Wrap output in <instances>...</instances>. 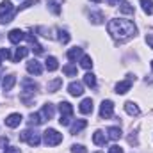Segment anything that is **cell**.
<instances>
[{
  "label": "cell",
  "mask_w": 153,
  "mask_h": 153,
  "mask_svg": "<svg viewBox=\"0 0 153 153\" xmlns=\"http://www.w3.org/2000/svg\"><path fill=\"white\" fill-rule=\"evenodd\" d=\"M29 53V48H25V46H20V48H16V53H14V57H13V61L14 62H20L25 55Z\"/></svg>",
  "instance_id": "cell-22"
},
{
  "label": "cell",
  "mask_w": 153,
  "mask_h": 153,
  "mask_svg": "<svg viewBox=\"0 0 153 153\" xmlns=\"http://www.w3.org/2000/svg\"><path fill=\"white\" fill-rule=\"evenodd\" d=\"M62 73L66 76H76V66L75 64H66L62 68Z\"/></svg>",
  "instance_id": "cell-25"
},
{
  "label": "cell",
  "mask_w": 153,
  "mask_h": 153,
  "mask_svg": "<svg viewBox=\"0 0 153 153\" xmlns=\"http://www.w3.org/2000/svg\"><path fill=\"white\" fill-rule=\"evenodd\" d=\"M59 41H61L62 45H66V43L70 41V34H68L66 30H59Z\"/></svg>",
  "instance_id": "cell-32"
},
{
  "label": "cell",
  "mask_w": 153,
  "mask_h": 153,
  "mask_svg": "<svg viewBox=\"0 0 153 153\" xmlns=\"http://www.w3.org/2000/svg\"><path fill=\"white\" fill-rule=\"evenodd\" d=\"M107 134H109L107 137L112 139V141H117V139L123 135V134H121V128H117V126H111V128H107Z\"/></svg>",
  "instance_id": "cell-20"
},
{
  "label": "cell",
  "mask_w": 153,
  "mask_h": 153,
  "mask_svg": "<svg viewBox=\"0 0 153 153\" xmlns=\"http://www.w3.org/2000/svg\"><path fill=\"white\" fill-rule=\"evenodd\" d=\"M48 5H50V9H52L53 14H59V13H61V7H59V4H57L55 0H48Z\"/></svg>",
  "instance_id": "cell-31"
},
{
  "label": "cell",
  "mask_w": 153,
  "mask_h": 153,
  "mask_svg": "<svg viewBox=\"0 0 153 153\" xmlns=\"http://www.w3.org/2000/svg\"><path fill=\"white\" fill-rule=\"evenodd\" d=\"M22 114H18V112H13V114H9L5 117V125L9 126V128H16V126H20V123H22Z\"/></svg>",
  "instance_id": "cell-9"
},
{
  "label": "cell",
  "mask_w": 153,
  "mask_h": 153,
  "mask_svg": "<svg viewBox=\"0 0 153 153\" xmlns=\"http://www.w3.org/2000/svg\"><path fill=\"white\" fill-rule=\"evenodd\" d=\"M152 70H153V61H152Z\"/></svg>",
  "instance_id": "cell-42"
},
{
  "label": "cell",
  "mask_w": 153,
  "mask_h": 153,
  "mask_svg": "<svg viewBox=\"0 0 153 153\" xmlns=\"http://www.w3.org/2000/svg\"><path fill=\"white\" fill-rule=\"evenodd\" d=\"M80 64H82V68H85V70H91V68H93V59H91L89 55H82V59H80Z\"/></svg>",
  "instance_id": "cell-29"
},
{
  "label": "cell",
  "mask_w": 153,
  "mask_h": 153,
  "mask_svg": "<svg viewBox=\"0 0 153 153\" xmlns=\"http://www.w3.org/2000/svg\"><path fill=\"white\" fill-rule=\"evenodd\" d=\"M130 87H132V76L126 78V80H123V82H119V84L116 85V93H117V94H125V93L130 91Z\"/></svg>",
  "instance_id": "cell-10"
},
{
  "label": "cell",
  "mask_w": 153,
  "mask_h": 153,
  "mask_svg": "<svg viewBox=\"0 0 153 153\" xmlns=\"http://www.w3.org/2000/svg\"><path fill=\"white\" fill-rule=\"evenodd\" d=\"M89 20H91V22H93L94 25H100V23H103L105 16H103V13L96 11V13H91V14H89Z\"/></svg>",
  "instance_id": "cell-21"
},
{
  "label": "cell",
  "mask_w": 153,
  "mask_h": 153,
  "mask_svg": "<svg viewBox=\"0 0 153 153\" xmlns=\"http://www.w3.org/2000/svg\"><path fill=\"white\" fill-rule=\"evenodd\" d=\"M125 111H126L130 116H139V114H141L139 107H137L134 102H126V103H125Z\"/></svg>",
  "instance_id": "cell-18"
},
{
  "label": "cell",
  "mask_w": 153,
  "mask_h": 153,
  "mask_svg": "<svg viewBox=\"0 0 153 153\" xmlns=\"http://www.w3.org/2000/svg\"><path fill=\"white\" fill-rule=\"evenodd\" d=\"M91 2H94V4H100V2H102V0H91Z\"/></svg>",
  "instance_id": "cell-41"
},
{
  "label": "cell",
  "mask_w": 153,
  "mask_h": 153,
  "mask_svg": "<svg viewBox=\"0 0 153 153\" xmlns=\"http://www.w3.org/2000/svg\"><path fill=\"white\" fill-rule=\"evenodd\" d=\"M27 71H29L30 75H41V73H43V66H41L39 61L30 59V61L27 62Z\"/></svg>",
  "instance_id": "cell-8"
},
{
  "label": "cell",
  "mask_w": 153,
  "mask_h": 153,
  "mask_svg": "<svg viewBox=\"0 0 153 153\" xmlns=\"http://www.w3.org/2000/svg\"><path fill=\"white\" fill-rule=\"evenodd\" d=\"M119 11H121L123 14H134V7H132L128 2H123V4L119 5Z\"/></svg>",
  "instance_id": "cell-30"
},
{
  "label": "cell",
  "mask_w": 153,
  "mask_h": 153,
  "mask_svg": "<svg viewBox=\"0 0 153 153\" xmlns=\"http://www.w3.org/2000/svg\"><path fill=\"white\" fill-rule=\"evenodd\" d=\"M20 139L22 141H25V143H29L32 148H36V146H39V143H41V135H39L36 130H23L22 134H20Z\"/></svg>",
  "instance_id": "cell-5"
},
{
  "label": "cell",
  "mask_w": 153,
  "mask_h": 153,
  "mask_svg": "<svg viewBox=\"0 0 153 153\" xmlns=\"http://www.w3.org/2000/svg\"><path fill=\"white\" fill-rule=\"evenodd\" d=\"M146 43L150 45V48H153V32H150V34L146 36Z\"/></svg>",
  "instance_id": "cell-37"
},
{
  "label": "cell",
  "mask_w": 153,
  "mask_h": 153,
  "mask_svg": "<svg viewBox=\"0 0 153 153\" xmlns=\"http://www.w3.org/2000/svg\"><path fill=\"white\" fill-rule=\"evenodd\" d=\"M71 153H87V150L82 144H73L71 146Z\"/></svg>",
  "instance_id": "cell-33"
},
{
  "label": "cell",
  "mask_w": 153,
  "mask_h": 153,
  "mask_svg": "<svg viewBox=\"0 0 153 153\" xmlns=\"http://www.w3.org/2000/svg\"><path fill=\"white\" fill-rule=\"evenodd\" d=\"M43 123V117H41V114H30L29 116V125L30 126H36V125H41Z\"/></svg>",
  "instance_id": "cell-28"
},
{
  "label": "cell",
  "mask_w": 153,
  "mask_h": 153,
  "mask_svg": "<svg viewBox=\"0 0 153 153\" xmlns=\"http://www.w3.org/2000/svg\"><path fill=\"white\" fill-rule=\"evenodd\" d=\"M11 53H9V48H0V59H9Z\"/></svg>",
  "instance_id": "cell-35"
},
{
  "label": "cell",
  "mask_w": 153,
  "mask_h": 153,
  "mask_svg": "<svg viewBox=\"0 0 153 153\" xmlns=\"http://www.w3.org/2000/svg\"><path fill=\"white\" fill-rule=\"evenodd\" d=\"M14 84H16V75H7L4 76V82H2V87H4V91H11L13 87H14Z\"/></svg>",
  "instance_id": "cell-15"
},
{
  "label": "cell",
  "mask_w": 153,
  "mask_h": 153,
  "mask_svg": "<svg viewBox=\"0 0 153 153\" xmlns=\"http://www.w3.org/2000/svg\"><path fill=\"white\" fill-rule=\"evenodd\" d=\"M68 59H70L71 62H76L78 59H82V48H78V46L71 48V50L68 52Z\"/></svg>",
  "instance_id": "cell-17"
},
{
  "label": "cell",
  "mask_w": 153,
  "mask_h": 153,
  "mask_svg": "<svg viewBox=\"0 0 153 153\" xmlns=\"http://www.w3.org/2000/svg\"><path fill=\"white\" fill-rule=\"evenodd\" d=\"M59 111H61L59 123H61L62 126H70V125H71V119H73V107H71V103L61 102V103H59Z\"/></svg>",
  "instance_id": "cell-2"
},
{
  "label": "cell",
  "mask_w": 153,
  "mask_h": 153,
  "mask_svg": "<svg viewBox=\"0 0 153 153\" xmlns=\"http://www.w3.org/2000/svg\"><path fill=\"white\" fill-rule=\"evenodd\" d=\"M112 114H114V103L111 100H103L100 105V117L107 119V117H112Z\"/></svg>",
  "instance_id": "cell-7"
},
{
  "label": "cell",
  "mask_w": 153,
  "mask_h": 153,
  "mask_svg": "<svg viewBox=\"0 0 153 153\" xmlns=\"http://www.w3.org/2000/svg\"><path fill=\"white\" fill-rule=\"evenodd\" d=\"M105 2H107L109 5H116V4H119L121 0H105Z\"/></svg>",
  "instance_id": "cell-40"
},
{
  "label": "cell",
  "mask_w": 153,
  "mask_h": 153,
  "mask_svg": "<svg viewBox=\"0 0 153 153\" xmlns=\"http://www.w3.org/2000/svg\"><path fill=\"white\" fill-rule=\"evenodd\" d=\"M7 143H9V141H7V137H0V148H5V146H7Z\"/></svg>",
  "instance_id": "cell-39"
},
{
  "label": "cell",
  "mask_w": 153,
  "mask_h": 153,
  "mask_svg": "<svg viewBox=\"0 0 153 153\" xmlns=\"http://www.w3.org/2000/svg\"><path fill=\"white\" fill-rule=\"evenodd\" d=\"M53 112H55V109H53V105L52 103H46V105H43V109H41V117H43V121H46V119H52L53 117Z\"/></svg>",
  "instance_id": "cell-13"
},
{
  "label": "cell",
  "mask_w": 153,
  "mask_h": 153,
  "mask_svg": "<svg viewBox=\"0 0 153 153\" xmlns=\"http://www.w3.org/2000/svg\"><path fill=\"white\" fill-rule=\"evenodd\" d=\"M14 14H16V11H14L11 0H4L0 4V22L2 23H9L14 18Z\"/></svg>",
  "instance_id": "cell-3"
},
{
  "label": "cell",
  "mask_w": 153,
  "mask_h": 153,
  "mask_svg": "<svg viewBox=\"0 0 153 153\" xmlns=\"http://www.w3.org/2000/svg\"><path fill=\"white\" fill-rule=\"evenodd\" d=\"M109 34L116 39V41H126V39L134 38L137 34V27L134 22L130 20H123V18H116V20H111L109 25Z\"/></svg>",
  "instance_id": "cell-1"
},
{
  "label": "cell",
  "mask_w": 153,
  "mask_h": 153,
  "mask_svg": "<svg viewBox=\"0 0 153 153\" xmlns=\"http://www.w3.org/2000/svg\"><path fill=\"white\" fill-rule=\"evenodd\" d=\"M78 111H80L82 114H89V112H93V100H91V98H84V100L80 102Z\"/></svg>",
  "instance_id": "cell-14"
},
{
  "label": "cell",
  "mask_w": 153,
  "mask_h": 153,
  "mask_svg": "<svg viewBox=\"0 0 153 153\" xmlns=\"http://www.w3.org/2000/svg\"><path fill=\"white\" fill-rule=\"evenodd\" d=\"M109 153H123V150H121V148H119V146H111V148H109Z\"/></svg>",
  "instance_id": "cell-36"
},
{
  "label": "cell",
  "mask_w": 153,
  "mask_h": 153,
  "mask_svg": "<svg viewBox=\"0 0 153 153\" xmlns=\"http://www.w3.org/2000/svg\"><path fill=\"white\" fill-rule=\"evenodd\" d=\"M0 64H2V59H0Z\"/></svg>",
  "instance_id": "cell-43"
},
{
  "label": "cell",
  "mask_w": 153,
  "mask_h": 153,
  "mask_svg": "<svg viewBox=\"0 0 153 153\" xmlns=\"http://www.w3.org/2000/svg\"><path fill=\"white\" fill-rule=\"evenodd\" d=\"M68 93H70L71 96H82V94H84V85H82L80 82H71V84L68 85Z\"/></svg>",
  "instance_id": "cell-11"
},
{
  "label": "cell",
  "mask_w": 153,
  "mask_h": 153,
  "mask_svg": "<svg viewBox=\"0 0 153 153\" xmlns=\"http://www.w3.org/2000/svg\"><path fill=\"white\" fill-rule=\"evenodd\" d=\"M98 153H102V152H98Z\"/></svg>",
  "instance_id": "cell-44"
},
{
  "label": "cell",
  "mask_w": 153,
  "mask_h": 153,
  "mask_svg": "<svg viewBox=\"0 0 153 153\" xmlns=\"http://www.w3.org/2000/svg\"><path fill=\"white\" fill-rule=\"evenodd\" d=\"M25 39V32L23 30H20V29H14V30H11L9 32V41L11 43H14V45H18L20 41H23Z\"/></svg>",
  "instance_id": "cell-12"
},
{
  "label": "cell",
  "mask_w": 153,
  "mask_h": 153,
  "mask_svg": "<svg viewBox=\"0 0 153 153\" xmlns=\"http://www.w3.org/2000/svg\"><path fill=\"white\" fill-rule=\"evenodd\" d=\"M22 85H23L22 100H23L25 103H29V98H27V96H34V94H36V91H38V84H34V80H30V78H25V80L22 82Z\"/></svg>",
  "instance_id": "cell-6"
},
{
  "label": "cell",
  "mask_w": 153,
  "mask_h": 153,
  "mask_svg": "<svg viewBox=\"0 0 153 153\" xmlns=\"http://www.w3.org/2000/svg\"><path fill=\"white\" fill-rule=\"evenodd\" d=\"M84 84L89 85V87H96V76L93 73H85L84 75Z\"/></svg>",
  "instance_id": "cell-26"
},
{
  "label": "cell",
  "mask_w": 153,
  "mask_h": 153,
  "mask_svg": "<svg viewBox=\"0 0 153 153\" xmlns=\"http://www.w3.org/2000/svg\"><path fill=\"white\" fill-rule=\"evenodd\" d=\"M45 66H46V70H48V71H55V70L59 68V62H57V59H55V57H48V59L45 61Z\"/></svg>",
  "instance_id": "cell-23"
},
{
  "label": "cell",
  "mask_w": 153,
  "mask_h": 153,
  "mask_svg": "<svg viewBox=\"0 0 153 153\" xmlns=\"http://www.w3.org/2000/svg\"><path fill=\"white\" fill-rule=\"evenodd\" d=\"M141 5L146 14H153V0H141Z\"/></svg>",
  "instance_id": "cell-27"
},
{
  "label": "cell",
  "mask_w": 153,
  "mask_h": 153,
  "mask_svg": "<svg viewBox=\"0 0 153 153\" xmlns=\"http://www.w3.org/2000/svg\"><path fill=\"white\" fill-rule=\"evenodd\" d=\"M32 4H36V0H27V2H23V4L18 7V11H23V9H27V7H30Z\"/></svg>",
  "instance_id": "cell-34"
},
{
  "label": "cell",
  "mask_w": 153,
  "mask_h": 153,
  "mask_svg": "<svg viewBox=\"0 0 153 153\" xmlns=\"http://www.w3.org/2000/svg\"><path fill=\"white\" fill-rule=\"evenodd\" d=\"M62 85V78H53L52 82H48V85H46V89L50 91V93H55L59 87Z\"/></svg>",
  "instance_id": "cell-24"
},
{
  "label": "cell",
  "mask_w": 153,
  "mask_h": 153,
  "mask_svg": "<svg viewBox=\"0 0 153 153\" xmlns=\"http://www.w3.org/2000/svg\"><path fill=\"white\" fill-rule=\"evenodd\" d=\"M5 153H20V148H14V146H9V148H5Z\"/></svg>",
  "instance_id": "cell-38"
},
{
  "label": "cell",
  "mask_w": 153,
  "mask_h": 153,
  "mask_svg": "<svg viewBox=\"0 0 153 153\" xmlns=\"http://www.w3.org/2000/svg\"><path fill=\"white\" fill-rule=\"evenodd\" d=\"M43 141H45L46 146H57V144L62 143V134H59L53 128H48V130L43 132Z\"/></svg>",
  "instance_id": "cell-4"
},
{
  "label": "cell",
  "mask_w": 153,
  "mask_h": 153,
  "mask_svg": "<svg viewBox=\"0 0 153 153\" xmlns=\"http://www.w3.org/2000/svg\"><path fill=\"white\" fill-rule=\"evenodd\" d=\"M105 141H107V135H105L102 130H96V132L93 134V143H94L96 146H102V144H105Z\"/></svg>",
  "instance_id": "cell-16"
},
{
  "label": "cell",
  "mask_w": 153,
  "mask_h": 153,
  "mask_svg": "<svg viewBox=\"0 0 153 153\" xmlns=\"http://www.w3.org/2000/svg\"><path fill=\"white\" fill-rule=\"evenodd\" d=\"M85 125H87V121H85V119H76L75 123L70 126V128H71V134H78L80 130H84V128H85Z\"/></svg>",
  "instance_id": "cell-19"
}]
</instances>
